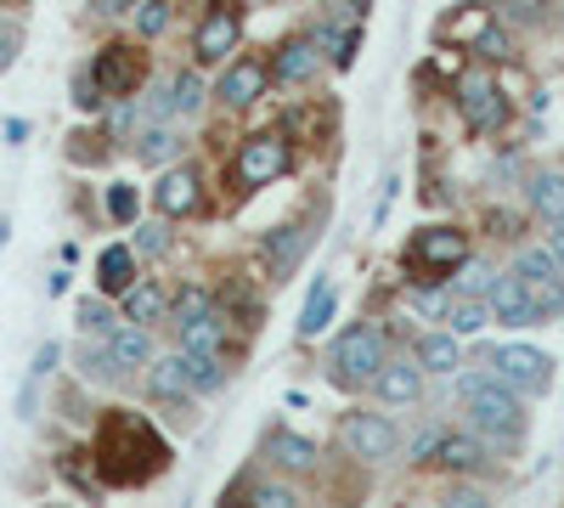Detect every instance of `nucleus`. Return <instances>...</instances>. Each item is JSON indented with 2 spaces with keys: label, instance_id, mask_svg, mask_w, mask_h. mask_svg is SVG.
<instances>
[{
  "label": "nucleus",
  "instance_id": "nucleus-1",
  "mask_svg": "<svg viewBox=\"0 0 564 508\" xmlns=\"http://www.w3.org/2000/svg\"><path fill=\"white\" fill-rule=\"evenodd\" d=\"M164 464H170L164 435L148 419L113 407L102 419V430H97V469H102V480L108 486H141V480H153Z\"/></svg>",
  "mask_w": 564,
  "mask_h": 508
},
{
  "label": "nucleus",
  "instance_id": "nucleus-2",
  "mask_svg": "<svg viewBox=\"0 0 564 508\" xmlns=\"http://www.w3.org/2000/svg\"><path fill=\"white\" fill-rule=\"evenodd\" d=\"M457 396L468 407V419H475L486 435H497V446H520L525 412H520V401H513V390L497 379V367H491V374H463L457 379Z\"/></svg>",
  "mask_w": 564,
  "mask_h": 508
},
{
  "label": "nucleus",
  "instance_id": "nucleus-3",
  "mask_svg": "<svg viewBox=\"0 0 564 508\" xmlns=\"http://www.w3.org/2000/svg\"><path fill=\"white\" fill-rule=\"evenodd\" d=\"M334 379L339 385H367L372 374L384 367V334H372V328H350L339 345H334Z\"/></svg>",
  "mask_w": 564,
  "mask_h": 508
},
{
  "label": "nucleus",
  "instance_id": "nucleus-4",
  "mask_svg": "<svg viewBox=\"0 0 564 508\" xmlns=\"http://www.w3.org/2000/svg\"><path fill=\"white\" fill-rule=\"evenodd\" d=\"M491 367H497V379L508 390H525V396H542L553 385V361L542 350H531V345H502L491 356Z\"/></svg>",
  "mask_w": 564,
  "mask_h": 508
},
{
  "label": "nucleus",
  "instance_id": "nucleus-5",
  "mask_svg": "<svg viewBox=\"0 0 564 508\" xmlns=\"http://www.w3.org/2000/svg\"><path fill=\"white\" fill-rule=\"evenodd\" d=\"M520 283H525L536 316H558L564 311V283H558V255L553 249H525L520 255Z\"/></svg>",
  "mask_w": 564,
  "mask_h": 508
},
{
  "label": "nucleus",
  "instance_id": "nucleus-6",
  "mask_svg": "<svg viewBox=\"0 0 564 508\" xmlns=\"http://www.w3.org/2000/svg\"><path fill=\"white\" fill-rule=\"evenodd\" d=\"M339 441L350 457H390L395 452V424L379 419V412H350L339 424Z\"/></svg>",
  "mask_w": 564,
  "mask_h": 508
},
{
  "label": "nucleus",
  "instance_id": "nucleus-7",
  "mask_svg": "<svg viewBox=\"0 0 564 508\" xmlns=\"http://www.w3.org/2000/svg\"><path fill=\"white\" fill-rule=\"evenodd\" d=\"M238 45V0H209V18L193 40L198 63H226V52Z\"/></svg>",
  "mask_w": 564,
  "mask_h": 508
},
{
  "label": "nucleus",
  "instance_id": "nucleus-8",
  "mask_svg": "<svg viewBox=\"0 0 564 508\" xmlns=\"http://www.w3.org/2000/svg\"><path fill=\"white\" fill-rule=\"evenodd\" d=\"M463 255H468V244H463V233H452V226H423V233L412 238V249H406V260L417 271H452Z\"/></svg>",
  "mask_w": 564,
  "mask_h": 508
},
{
  "label": "nucleus",
  "instance_id": "nucleus-9",
  "mask_svg": "<svg viewBox=\"0 0 564 508\" xmlns=\"http://www.w3.org/2000/svg\"><path fill=\"white\" fill-rule=\"evenodd\" d=\"M90 79H97L102 97H130L141 85V52L135 45H108V52L90 63Z\"/></svg>",
  "mask_w": 564,
  "mask_h": 508
},
{
  "label": "nucleus",
  "instance_id": "nucleus-10",
  "mask_svg": "<svg viewBox=\"0 0 564 508\" xmlns=\"http://www.w3.org/2000/svg\"><path fill=\"white\" fill-rule=\"evenodd\" d=\"M486 294H491L486 311L502 322V328H531V322H542L536 305H531V294H525V283H520V271H513V277H491Z\"/></svg>",
  "mask_w": 564,
  "mask_h": 508
},
{
  "label": "nucleus",
  "instance_id": "nucleus-11",
  "mask_svg": "<svg viewBox=\"0 0 564 508\" xmlns=\"http://www.w3.org/2000/svg\"><path fill=\"white\" fill-rule=\"evenodd\" d=\"M282 170H289V142H282V136H254V142H243L238 175L249 181V187H265V181H276Z\"/></svg>",
  "mask_w": 564,
  "mask_h": 508
},
{
  "label": "nucleus",
  "instance_id": "nucleus-12",
  "mask_svg": "<svg viewBox=\"0 0 564 508\" xmlns=\"http://www.w3.org/2000/svg\"><path fill=\"white\" fill-rule=\"evenodd\" d=\"M457 108H463V119L475 125V130H497V125H502V114H508V108H502V90H497L486 74H468V79H463Z\"/></svg>",
  "mask_w": 564,
  "mask_h": 508
},
{
  "label": "nucleus",
  "instance_id": "nucleus-13",
  "mask_svg": "<svg viewBox=\"0 0 564 508\" xmlns=\"http://www.w3.org/2000/svg\"><path fill=\"white\" fill-rule=\"evenodd\" d=\"M260 90H265V68H260V63H231V68L220 74V85H215V97H220L226 108H249Z\"/></svg>",
  "mask_w": 564,
  "mask_h": 508
},
{
  "label": "nucleus",
  "instance_id": "nucleus-14",
  "mask_svg": "<svg viewBox=\"0 0 564 508\" xmlns=\"http://www.w3.org/2000/svg\"><path fill=\"white\" fill-rule=\"evenodd\" d=\"M305 226H276V233L265 238V266H271V283H282L294 266H300V255H305Z\"/></svg>",
  "mask_w": 564,
  "mask_h": 508
},
{
  "label": "nucleus",
  "instance_id": "nucleus-15",
  "mask_svg": "<svg viewBox=\"0 0 564 508\" xmlns=\"http://www.w3.org/2000/svg\"><path fill=\"white\" fill-rule=\"evenodd\" d=\"M153 198H159V209H164V215H193V209L204 204L198 175L186 170V164H181V170H170V175L159 181V193H153Z\"/></svg>",
  "mask_w": 564,
  "mask_h": 508
},
{
  "label": "nucleus",
  "instance_id": "nucleus-16",
  "mask_svg": "<svg viewBox=\"0 0 564 508\" xmlns=\"http://www.w3.org/2000/svg\"><path fill=\"white\" fill-rule=\"evenodd\" d=\"M265 452H271V464H276V469H289V475L316 469V441H305V435H294V430H276Z\"/></svg>",
  "mask_w": 564,
  "mask_h": 508
},
{
  "label": "nucleus",
  "instance_id": "nucleus-17",
  "mask_svg": "<svg viewBox=\"0 0 564 508\" xmlns=\"http://www.w3.org/2000/svg\"><path fill=\"white\" fill-rule=\"evenodd\" d=\"M372 385H379L384 401H417V396H423V367H412V361H384L379 374H372Z\"/></svg>",
  "mask_w": 564,
  "mask_h": 508
},
{
  "label": "nucleus",
  "instance_id": "nucleus-18",
  "mask_svg": "<svg viewBox=\"0 0 564 508\" xmlns=\"http://www.w3.org/2000/svg\"><path fill=\"white\" fill-rule=\"evenodd\" d=\"M435 452H441V464H446L452 475H480V469H486V457H491L480 441H468V435H441Z\"/></svg>",
  "mask_w": 564,
  "mask_h": 508
},
{
  "label": "nucleus",
  "instance_id": "nucleus-19",
  "mask_svg": "<svg viewBox=\"0 0 564 508\" xmlns=\"http://www.w3.org/2000/svg\"><path fill=\"white\" fill-rule=\"evenodd\" d=\"M108 356H113V367H141V361H153V339H148V328H135V322L113 328V334H108Z\"/></svg>",
  "mask_w": 564,
  "mask_h": 508
},
{
  "label": "nucleus",
  "instance_id": "nucleus-20",
  "mask_svg": "<svg viewBox=\"0 0 564 508\" xmlns=\"http://www.w3.org/2000/svg\"><path fill=\"white\" fill-rule=\"evenodd\" d=\"M334 305H339L334 283H327V277H316V289H311V300H305V311H300V339H316L327 322H334Z\"/></svg>",
  "mask_w": 564,
  "mask_h": 508
},
{
  "label": "nucleus",
  "instance_id": "nucleus-21",
  "mask_svg": "<svg viewBox=\"0 0 564 508\" xmlns=\"http://www.w3.org/2000/svg\"><path fill=\"white\" fill-rule=\"evenodd\" d=\"M271 74H276V79H289V85L311 79V74H316V40H289V45L276 52Z\"/></svg>",
  "mask_w": 564,
  "mask_h": 508
},
{
  "label": "nucleus",
  "instance_id": "nucleus-22",
  "mask_svg": "<svg viewBox=\"0 0 564 508\" xmlns=\"http://www.w3.org/2000/svg\"><path fill=\"white\" fill-rule=\"evenodd\" d=\"M97 283H102L108 294H124V289L135 283V249H124V244L102 249V260H97Z\"/></svg>",
  "mask_w": 564,
  "mask_h": 508
},
{
  "label": "nucleus",
  "instance_id": "nucleus-23",
  "mask_svg": "<svg viewBox=\"0 0 564 508\" xmlns=\"http://www.w3.org/2000/svg\"><path fill=\"white\" fill-rule=\"evenodd\" d=\"M417 361H423V374H457V367H463L457 334H430V339H417Z\"/></svg>",
  "mask_w": 564,
  "mask_h": 508
},
{
  "label": "nucleus",
  "instance_id": "nucleus-24",
  "mask_svg": "<svg viewBox=\"0 0 564 508\" xmlns=\"http://www.w3.org/2000/svg\"><path fill=\"white\" fill-rule=\"evenodd\" d=\"M531 209H536L542 220H564V170L531 175Z\"/></svg>",
  "mask_w": 564,
  "mask_h": 508
},
{
  "label": "nucleus",
  "instance_id": "nucleus-25",
  "mask_svg": "<svg viewBox=\"0 0 564 508\" xmlns=\"http://www.w3.org/2000/svg\"><path fill=\"white\" fill-rule=\"evenodd\" d=\"M175 148H181V136H175L170 125H148V130L135 136V159H141V164H170Z\"/></svg>",
  "mask_w": 564,
  "mask_h": 508
},
{
  "label": "nucleus",
  "instance_id": "nucleus-26",
  "mask_svg": "<svg viewBox=\"0 0 564 508\" xmlns=\"http://www.w3.org/2000/svg\"><path fill=\"white\" fill-rule=\"evenodd\" d=\"M220 339H226V322L209 311V316H193V322H181V350H220Z\"/></svg>",
  "mask_w": 564,
  "mask_h": 508
},
{
  "label": "nucleus",
  "instance_id": "nucleus-27",
  "mask_svg": "<svg viewBox=\"0 0 564 508\" xmlns=\"http://www.w3.org/2000/svg\"><path fill=\"white\" fill-rule=\"evenodd\" d=\"M124 311H130V322H159L170 311V300H164L159 283H130L124 289Z\"/></svg>",
  "mask_w": 564,
  "mask_h": 508
},
{
  "label": "nucleus",
  "instance_id": "nucleus-28",
  "mask_svg": "<svg viewBox=\"0 0 564 508\" xmlns=\"http://www.w3.org/2000/svg\"><path fill=\"white\" fill-rule=\"evenodd\" d=\"M204 102V79L198 74H175L170 90H164V114H193Z\"/></svg>",
  "mask_w": 564,
  "mask_h": 508
},
{
  "label": "nucleus",
  "instance_id": "nucleus-29",
  "mask_svg": "<svg viewBox=\"0 0 564 508\" xmlns=\"http://www.w3.org/2000/svg\"><path fill=\"white\" fill-rule=\"evenodd\" d=\"M446 322H452L457 339H468V334H480L486 322H491V311H486L480 300H457V305H446Z\"/></svg>",
  "mask_w": 564,
  "mask_h": 508
},
{
  "label": "nucleus",
  "instance_id": "nucleus-30",
  "mask_svg": "<svg viewBox=\"0 0 564 508\" xmlns=\"http://www.w3.org/2000/svg\"><path fill=\"white\" fill-rule=\"evenodd\" d=\"M181 367H186V385L193 390H215L220 385V361L209 350H181Z\"/></svg>",
  "mask_w": 564,
  "mask_h": 508
},
{
  "label": "nucleus",
  "instance_id": "nucleus-31",
  "mask_svg": "<svg viewBox=\"0 0 564 508\" xmlns=\"http://www.w3.org/2000/svg\"><path fill=\"white\" fill-rule=\"evenodd\" d=\"M186 390V367H181V356H170V361H153V396H164V401H181Z\"/></svg>",
  "mask_w": 564,
  "mask_h": 508
},
{
  "label": "nucleus",
  "instance_id": "nucleus-32",
  "mask_svg": "<svg viewBox=\"0 0 564 508\" xmlns=\"http://www.w3.org/2000/svg\"><path fill=\"white\" fill-rule=\"evenodd\" d=\"M79 328H85V334H102V339H108V334L119 328V316H113V311H108L102 300H85V305H79Z\"/></svg>",
  "mask_w": 564,
  "mask_h": 508
},
{
  "label": "nucleus",
  "instance_id": "nucleus-33",
  "mask_svg": "<svg viewBox=\"0 0 564 508\" xmlns=\"http://www.w3.org/2000/svg\"><path fill=\"white\" fill-rule=\"evenodd\" d=\"M135 29H141V40L164 34V29H170V0H141V12H135Z\"/></svg>",
  "mask_w": 564,
  "mask_h": 508
},
{
  "label": "nucleus",
  "instance_id": "nucleus-34",
  "mask_svg": "<svg viewBox=\"0 0 564 508\" xmlns=\"http://www.w3.org/2000/svg\"><path fill=\"white\" fill-rule=\"evenodd\" d=\"M486 283H491V266H480V260L463 255V260H457V294H480Z\"/></svg>",
  "mask_w": 564,
  "mask_h": 508
},
{
  "label": "nucleus",
  "instance_id": "nucleus-35",
  "mask_svg": "<svg viewBox=\"0 0 564 508\" xmlns=\"http://www.w3.org/2000/svg\"><path fill=\"white\" fill-rule=\"evenodd\" d=\"M215 311V300L204 294V289H181V300H175V328L181 322H193V316H209Z\"/></svg>",
  "mask_w": 564,
  "mask_h": 508
},
{
  "label": "nucleus",
  "instance_id": "nucleus-36",
  "mask_svg": "<svg viewBox=\"0 0 564 508\" xmlns=\"http://www.w3.org/2000/svg\"><path fill=\"white\" fill-rule=\"evenodd\" d=\"M79 367H85V379H97V385H108V379H119V367H113V356L108 350H79Z\"/></svg>",
  "mask_w": 564,
  "mask_h": 508
},
{
  "label": "nucleus",
  "instance_id": "nucleus-37",
  "mask_svg": "<svg viewBox=\"0 0 564 508\" xmlns=\"http://www.w3.org/2000/svg\"><path fill=\"white\" fill-rule=\"evenodd\" d=\"M322 45L334 52L339 68H350V57H356V29H322Z\"/></svg>",
  "mask_w": 564,
  "mask_h": 508
},
{
  "label": "nucleus",
  "instance_id": "nucleus-38",
  "mask_svg": "<svg viewBox=\"0 0 564 508\" xmlns=\"http://www.w3.org/2000/svg\"><path fill=\"white\" fill-rule=\"evenodd\" d=\"M18 45H23V29H18L12 18H0V74L18 63Z\"/></svg>",
  "mask_w": 564,
  "mask_h": 508
},
{
  "label": "nucleus",
  "instance_id": "nucleus-39",
  "mask_svg": "<svg viewBox=\"0 0 564 508\" xmlns=\"http://www.w3.org/2000/svg\"><path fill=\"white\" fill-rule=\"evenodd\" d=\"M249 502H254V508H294L300 497H294L289 486H254V491H249Z\"/></svg>",
  "mask_w": 564,
  "mask_h": 508
},
{
  "label": "nucleus",
  "instance_id": "nucleus-40",
  "mask_svg": "<svg viewBox=\"0 0 564 508\" xmlns=\"http://www.w3.org/2000/svg\"><path fill=\"white\" fill-rule=\"evenodd\" d=\"M108 215L130 226L135 220V187H108Z\"/></svg>",
  "mask_w": 564,
  "mask_h": 508
},
{
  "label": "nucleus",
  "instance_id": "nucleus-41",
  "mask_svg": "<svg viewBox=\"0 0 564 508\" xmlns=\"http://www.w3.org/2000/svg\"><path fill=\"white\" fill-rule=\"evenodd\" d=\"M135 249L141 255H164L170 249V233H164V226H135Z\"/></svg>",
  "mask_w": 564,
  "mask_h": 508
},
{
  "label": "nucleus",
  "instance_id": "nucleus-42",
  "mask_svg": "<svg viewBox=\"0 0 564 508\" xmlns=\"http://www.w3.org/2000/svg\"><path fill=\"white\" fill-rule=\"evenodd\" d=\"M475 52H480V57H508V34H502V29H486V34L475 40Z\"/></svg>",
  "mask_w": 564,
  "mask_h": 508
},
{
  "label": "nucleus",
  "instance_id": "nucleus-43",
  "mask_svg": "<svg viewBox=\"0 0 564 508\" xmlns=\"http://www.w3.org/2000/svg\"><path fill=\"white\" fill-rule=\"evenodd\" d=\"M74 90H79V97H74V102H79L85 114H97V108H102V90H97V79H79Z\"/></svg>",
  "mask_w": 564,
  "mask_h": 508
},
{
  "label": "nucleus",
  "instance_id": "nucleus-44",
  "mask_svg": "<svg viewBox=\"0 0 564 508\" xmlns=\"http://www.w3.org/2000/svg\"><path fill=\"white\" fill-rule=\"evenodd\" d=\"M90 7H97V18H124L135 0H90Z\"/></svg>",
  "mask_w": 564,
  "mask_h": 508
},
{
  "label": "nucleus",
  "instance_id": "nucleus-45",
  "mask_svg": "<svg viewBox=\"0 0 564 508\" xmlns=\"http://www.w3.org/2000/svg\"><path fill=\"white\" fill-rule=\"evenodd\" d=\"M435 446H441V430H423V435L406 446V457H423V452H435Z\"/></svg>",
  "mask_w": 564,
  "mask_h": 508
},
{
  "label": "nucleus",
  "instance_id": "nucleus-46",
  "mask_svg": "<svg viewBox=\"0 0 564 508\" xmlns=\"http://www.w3.org/2000/svg\"><path fill=\"white\" fill-rule=\"evenodd\" d=\"M57 367V345H40V356H34V379H45Z\"/></svg>",
  "mask_w": 564,
  "mask_h": 508
},
{
  "label": "nucleus",
  "instance_id": "nucleus-47",
  "mask_svg": "<svg viewBox=\"0 0 564 508\" xmlns=\"http://www.w3.org/2000/svg\"><path fill=\"white\" fill-rule=\"evenodd\" d=\"M441 305H446V294H430V289L417 294V311H441Z\"/></svg>",
  "mask_w": 564,
  "mask_h": 508
},
{
  "label": "nucleus",
  "instance_id": "nucleus-48",
  "mask_svg": "<svg viewBox=\"0 0 564 508\" xmlns=\"http://www.w3.org/2000/svg\"><path fill=\"white\" fill-rule=\"evenodd\" d=\"M553 226H558V233H553V255L564 260V220H553Z\"/></svg>",
  "mask_w": 564,
  "mask_h": 508
}]
</instances>
